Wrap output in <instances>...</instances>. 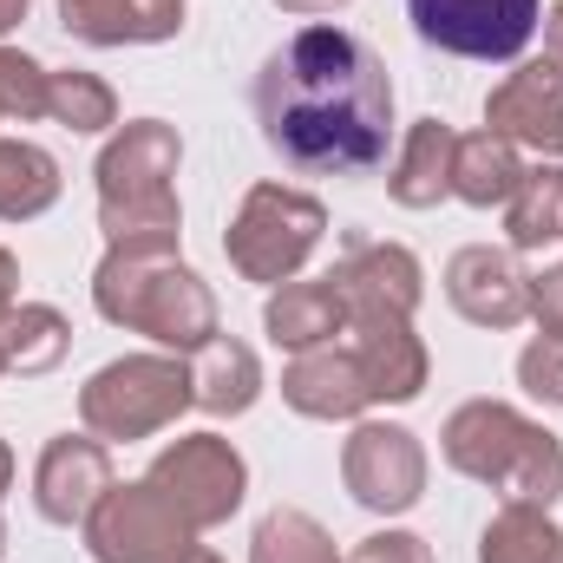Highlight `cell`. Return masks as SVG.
<instances>
[{
  "instance_id": "6da1fadb",
  "label": "cell",
  "mask_w": 563,
  "mask_h": 563,
  "mask_svg": "<svg viewBox=\"0 0 563 563\" xmlns=\"http://www.w3.org/2000/svg\"><path fill=\"white\" fill-rule=\"evenodd\" d=\"M256 119L282 164L354 177L387 157L394 79L380 53L347 26H301L256 73Z\"/></svg>"
},
{
  "instance_id": "7a4b0ae2",
  "label": "cell",
  "mask_w": 563,
  "mask_h": 563,
  "mask_svg": "<svg viewBox=\"0 0 563 563\" xmlns=\"http://www.w3.org/2000/svg\"><path fill=\"white\" fill-rule=\"evenodd\" d=\"M92 308L112 328L151 334L164 354H197L217 341V295L170 243H112L92 269Z\"/></svg>"
},
{
  "instance_id": "3957f363",
  "label": "cell",
  "mask_w": 563,
  "mask_h": 563,
  "mask_svg": "<svg viewBox=\"0 0 563 563\" xmlns=\"http://www.w3.org/2000/svg\"><path fill=\"white\" fill-rule=\"evenodd\" d=\"M452 472L505 492V505H558L563 498V439L551 426L525 420L511 400H465L439 432Z\"/></svg>"
},
{
  "instance_id": "277c9868",
  "label": "cell",
  "mask_w": 563,
  "mask_h": 563,
  "mask_svg": "<svg viewBox=\"0 0 563 563\" xmlns=\"http://www.w3.org/2000/svg\"><path fill=\"white\" fill-rule=\"evenodd\" d=\"M177 164L184 139L164 119H132L119 125V139L99 151V230L106 243H170L184 230V203H177Z\"/></svg>"
},
{
  "instance_id": "5b68a950",
  "label": "cell",
  "mask_w": 563,
  "mask_h": 563,
  "mask_svg": "<svg viewBox=\"0 0 563 563\" xmlns=\"http://www.w3.org/2000/svg\"><path fill=\"white\" fill-rule=\"evenodd\" d=\"M184 407H197L184 354H125V361H106L79 387V420L106 445L151 439V432H164V426L177 420Z\"/></svg>"
},
{
  "instance_id": "8992f818",
  "label": "cell",
  "mask_w": 563,
  "mask_h": 563,
  "mask_svg": "<svg viewBox=\"0 0 563 563\" xmlns=\"http://www.w3.org/2000/svg\"><path fill=\"white\" fill-rule=\"evenodd\" d=\"M321 236H328L321 197L288 190V184H256V190L236 203L230 230H223V256H230V269L243 282L282 288V282L301 276V263L321 250Z\"/></svg>"
},
{
  "instance_id": "52a82bcc",
  "label": "cell",
  "mask_w": 563,
  "mask_h": 563,
  "mask_svg": "<svg viewBox=\"0 0 563 563\" xmlns=\"http://www.w3.org/2000/svg\"><path fill=\"white\" fill-rule=\"evenodd\" d=\"M144 478L164 492V505H170L190 531L230 525V518L243 511V492H250V465H243V452H236L223 432H184V439H170V445L151 459Z\"/></svg>"
},
{
  "instance_id": "ba28073f",
  "label": "cell",
  "mask_w": 563,
  "mask_h": 563,
  "mask_svg": "<svg viewBox=\"0 0 563 563\" xmlns=\"http://www.w3.org/2000/svg\"><path fill=\"white\" fill-rule=\"evenodd\" d=\"M86 551L92 563H184L197 551V531L164 505L151 478H132V485H112L86 518Z\"/></svg>"
},
{
  "instance_id": "9c48e42d",
  "label": "cell",
  "mask_w": 563,
  "mask_h": 563,
  "mask_svg": "<svg viewBox=\"0 0 563 563\" xmlns=\"http://www.w3.org/2000/svg\"><path fill=\"white\" fill-rule=\"evenodd\" d=\"M407 20L452 59H518L544 20V0H407Z\"/></svg>"
},
{
  "instance_id": "30bf717a",
  "label": "cell",
  "mask_w": 563,
  "mask_h": 563,
  "mask_svg": "<svg viewBox=\"0 0 563 563\" xmlns=\"http://www.w3.org/2000/svg\"><path fill=\"white\" fill-rule=\"evenodd\" d=\"M341 478L354 492V505L380 511V518H400L413 511L426 492V445L420 432L394 420H361L341 445Z\"/></svg>"
},
{
  "instance_id": "8fae6325",
  "label": "cell",
  "mask_w": 563,
  "mask_h": 563,
  "mask_svg": "<svg viewBox=\"0 0 563 563\" xmlns=\"http://www.w3.org/2000/svg\"><path fill=\"white\" fill-rule=\"evenodd\" d=\"M112 485H119V478H112V452H106V439H92V432H59V439H46L40 465H33V505H40L46 525H86Z\"/></svg>"
},
{
  "instance_id": "7c38bea8",
  "label": "cell",
  "mask_w": 563,
  "mask_h": 563,
  "mask_svg": "<svg viewBox=\"0 0 563 563\" xmlns=\"http://www.w3.org/2000/svg\"><path fill=\"white\" fill-rule=\"evenodd\" d=\"M445 301L472 321V328H518L531 314V276L518 269L511 250H492V243H465L452 263H445Z\"/></svg>"
},
{
  "instance_id": "4fadbf2b",
  "label": "cell",
  "mask_w": 563,
  "mask_h": 563,
  "mask_svg": "<svg viewBox=\"0 0 563 563\" xmlns=\"http://www.w3.org/2000/svg\"><path fill=\"white\" fill-rule=\"evenodd\" d=\"M485 132L525 144L538 157H563V79L551 73V59L518 66L492 86L485 99Z\"/></svg>"
},
{
  "instance_id": "5bb4252c",
  "label": "cell",
  "mask_w": 563,
  "mask_h": 563,
  "mask_svg": "<svg viewBox=\"0 0 563 563\" xmlns=\"http://www.w3.org/2000/svg\"><path fill=\"white\" fill-rule=\"evenodd\" d=\"M328 282L341 288L347 321L354 314H400V321H413V308H420V295H426L420 256L400 250V243H354L328 269Z\"/></svg>"
},
{
  "instance_id": "9a60e30c",
  "label": "cell",
  "mask_w": 563,
  "mask_h": 563,
  "mask_svg": "<svg viewBox=\"0 0 563 563\" xmlns=\"http://www.w3.org/2000/svg\"><path fill=\"white\" fill-rule=\"evenodd\" d=\"M347 347H354L374 400L400 407V400H420L426 394L432 361H426V341L413 334V321H400V314H354L347 321Z\"/></svg>"
},
{
  "instance_id": "2e32d148",
  "label": "cell",
  "mask_w": 563,
  "mask_h": 563,
  "mask_svg": "<svg viewBox=\"0 0 563 563\" xmlns=\"http://www.w3.org/2000/svg\"><path fill=\"white\" fill-rule=\"evenodd\" d=\"M282 400L301 413V420H361L374 407L367 394V374L354 361L347 341H328V347H308L282 367Z\"/></svg>"
},
{
  "instance_id": "e0dca14e",
  "label": "cell",
  "mask_w": 563,
  "mask_h": 563,
  "mask_svg": "<svg viewBox=\"0 0 563 563\" xmlns=\"http://www.w3.org/2000/svg\"><path fill=\"white\" fill-rule=\"evenodd\" d=\"M59 26L86 46H157L177 40L184 0H59Z\"/></svg>"
},
{
  "instance_id": "ac0fdd59",
  "label": "cell",
  "mask_w": 563,
  "mask_h": 563,
  "mask_svg": "<svg viewBox=\"0 0 563 563\" xmlns=\"http://www.w3.org/2000/svg\"><path fill=\"white\" fill-rule=\"evenodd\" d=\"M263 328L269 341L288 347V354H308V347H328L334 334H347V301L341 288L321 276V282H282L263 308Z\"/></svg>"
},
{
  "instance_id": "d6986e66",
  "label": "cell",
  "mask_w": 563,
  "mask_h": 563,
  "mask_svg": "<svg viewBox=\"0 0 563 563\" xmlns=\"http://www.w3.org/2000/svg\"><path fill=\"white\" fill-rule=\"evenodd\" d=\"M452 151H459V132L445 125V119H420L407 144H400V157H394V170H387V197L400 203V210H432V203H445L452 197Z\"/></svg>"
},
{
  "instance_id": "ffe728a7",
  "label": "cell",
  "mask_w": 563,
  "mask_h": 563,
  "mask_svg": "<svg viewBox=\"0 0 563 563\" xmlns=\"http://www.w3.org/2000/svg\"><path fill=\"white\" fill-rule=\"evenodd\" d=\"M190 394H197L203 413L236 420V413H250V407L263 400V361H256L243 341L217 334V341H203L197 361H190Z\"/></svg>"
},
{
  "instance_id": "44dd1931",
  "label": "cell",
  "mask_w": 563,
  "mask_h": 563,
  "mask_svg": "<svg viewBox=\"0 0 563 563\" xmlns=\"http://www.w3.org/2000/svg\"><path fill=\"white\" fill-rule=\"evenodd\" d=\"M525 164H518V144L498 139V132H465L452 151V197L472 203V210H492L518 190Z\"/></svg>"
},
{
  "instance_id": "7402d4cb",
  "label": "cell",
  "mask_w": 563,
  "mask_h": 563,
  "mask_svg": "<svg viewBox=\"0 0 563 563\" xmlns=\"http://www.w3.org/2000/svg\"><path fill=\"white\" fill-rule=\"evenodd\" d=\"M66 347H73V321H66L59 308H46V301H20V308L0 321V361H7V374H20V380L53 374V367L66 361Z\"/></svg>"
},
{
  "instance_id": "603a6c76",
  "label": "cell",
  "mask_w": 563,
  "mask_h": 563,
  "mask_svg": "<svg viewBox=\"0 0 563 563\" xmlns=\"http://www.w3.org/2000/svg\"><path fill=\"white\" fill-rule=\"evenodd\" d=\"M59 203V164L53 151L26 139H0V223H33Z\"/></svg>"
},
{
  "instance_id": "cb8c5ba5",
  "label": "cell",
  "mask_w": 563,
  "mask_h": 563,
  "mask_svg": "<svg viewBox=\"0 0 563 563\" xmlns=\"http://www.w3.org/2000/svg\"><path fill=\"white\" fill-rule=\"evenodd\" d=\"M478 563H563L558 518L544 505H498L478 538Z\"/></svg>"
},
{
  "instance_id": "d4e9b609",
  "label": "cell",
  "mask_w": 563,
  "mask_h": 563,
  "mask_svg": "<svg viewBox=\"0 0 563 563\" xmlns=\"http://www.w3.org/2000/svg\"><path fill=\"white\" fill-rule=\"evenodd\" d=\"M505 236H511V250L563 243V170L558 164H538V170L518 177V190L505 197Z\"/></svg>"
},
{
  "instance_id": "484cf974",
  "label": "cell",
  "mask_w": 563,
  "mask_h": 563,
  "mask_svg": "<svg viewBox=\"0 0 563 563\" xmlns=\"http://www.w3.org/2000/svg\"><path fill=\"white\" fill-rule=\"evenodd\" d=\"M250 563H341V551H334L321 518H308L295 505H276L250 538Z\"/></svg>"
},
{
  "instance_id": "4316f807",
  "label": "cell",
  "mask_w": 563,
  "mask_h": 563,
  "mask_svg": "<svg viewBox=\"0 0 563 563\" xmlns=\"http://www.w3.org/2000/svg\"><path fill=\"white\" fill-rule=\"evenodd\" d=\"M46 119L66 125V132H79V139L112 132V125H119V92H112L99 73L66 66V73H53V86H46Z\"/></svg>"
},
{
  "instance_id": "83f0119b",
  "label": "cell",
  "mask_w": 563,
  "mask_h": 563,
  "mask_svg": "<svg viewBox=\"0 0 563 563\" xmlns=\"http://www.w3.org/2000/svg\"><path fill=\"white\" fill-rule=\"evenodd\" d=\"M46 86H53V73L40 59L0 46V125L7 119H20V125L26 119H46Z\"/></svg>"
},
{
  "instance_id": "f1b7e54d",
  "label": "cell",
  "mask_w": 563,
  "mask_h": 563,
  "mask_svg": "<svg viewBox=\"0 0 563 563\" xmlns=\"http://www.w3.org/2000/svg\"><path fill=\"white\" fill-rule=\"evenodd\" d=\"M518 387H525L531 400H544V407H563V341L538 334V341L518 354Z\"/></svg>"
},
{
  "instance_id": "f546056e",
  "label": "cell",
  "mask_w": 563,
  "mask_h": 563,
  "mask_svg": "<svg viewBox=\"0 0 563 563\" xmlns=\"http://www.w3.org/2000/svg\"><path fill=\"white\" fill-rule=\"evenodd\" d=\"M341 563H432V544L413 538V531H374V538H361Z\"/></svg>"
},
{
  "instance_id": "4dcf8cb0",
  "label": "cell",
  "mask_w": 563,
  "mask_h": 563,
  "mask_svg": "<svg viewBox=\"0 0 563 563\" xmlns=\"http://www.w3.org/2000/svg\"><path fill=\"white\" fill-rule=\"evenodd\" d=\"M531 321L551 341H563V263H551L544 276H531Z\"/></svg>"
},
{
  "instance_id": "1f68e13d",
  "label": "cell",
  "mask_w": 563,
  "mask_h": 563,
  "mask_svg": "<svg viewBox=\"0 0 563 563\" xmlns=\"http://www.w3.org/2000/svg\"><path fill=\"white\" fill-rule=\"evenodd\" d=\"M544 59H551V73L563 79V0L544 13Z\"/></svg>"
},
{
  "instance_id": "d6a6232c",
  "label": "cell",
  "mask_w": 563,
  "mask_h": 563,
  "mask_svg": "<svg viewBox=\"0 0 563 563\" xmlns=\"http://www.w3.org/2000/svg\"><path fill=\"white\" fill-rule=\"evenodd\" d=\"M13 308H20V263L0 250V321H7Z\"/></svg>"
},
{
  "instance_id": "836d02e7",
  "label": "cell",
  "mask_w": 563,
  "mask_h": 563,
  "mask_svg": "<svg viewBox=\"0 0 563 563\" xmlns=\"http://www.w3.org/2000/svg\"><path fill=\"white\" fill-rule=\"evenodd\" d=\"M282 13H295V20H321V13H341V7H354V0H276Z\"/></svg>"
},
{
  "instance_id": "e575fe53",
  "label": "cell",
  "mask_w": 563,
  "mask_h": 563,
  "mask_svg": "<svg viewBox=\"0 0 563 563\" xmlns=\"http://www.w3.org/2000/svg\"><path fill=\"white\" fill-rule=\"evenodd\" d=\"M20 20H26V0H0V33L20 26Z\"/></svg>"
},
{
  "instance_id": "d590c367",
  "label": "cell",
  "mask_w": 563,
  "mask_h": 563,
  "mask_svg": "<svg viewBox=\"0 0 563 563\" xmlns=\"http://www.w3.org/2000/svg\"><path fill=\"white\" fill-rule=\"evenodd\" d=\"M7 485H13V452H7V439H0V498H7Z\"/></svg>"
},
{
  "instance_id": "8d00e7d4",
  "label": "cell",
  "mask_w": 563,
  "mask_h": 563,
  "mask_svg": "<svg viewBox=\"0 0 563 563\" xmlns=\"http://www.w3.org/2000/svg\"><path fill=\"white\" fill-rule=\"evenodd\" d=\"M184 563H223V558H217V551H203V544H197V551H190V558H184Z\"/></svg>"
},
{
  "instance_id": "74e56055",
  "label": "cell",
  "mask_w": 563,
  "mask_h": 563,
  "mask_svg": "<svg viewBox=\"0 0 563 563\" xmlns=\"http://www.w3.org/2000/svg\"><path fill=\"white\" fill-rule=\"evenodd\" d=\"M0 558H7V525H0Z\"/></svg>"
},
{
  "instance_id": "f35d334b",
  "label": "cell",
  "mask_w": 563,
  "mask_h": 563,
  "mask_svg": "<svg viewBox=\"0 0 563 563\" xmlns=\"http://www.w3.org/2000/svg\"><path fill=\"white\" fill-rule=\"evenodd\" d=\"M0 374H7V361H0Z\"/></svg>"
}]
</instances>
